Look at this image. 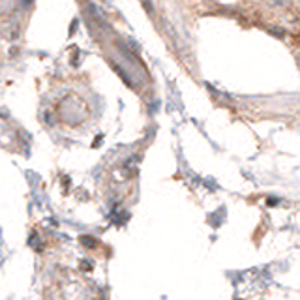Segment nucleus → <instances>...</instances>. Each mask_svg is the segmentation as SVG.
<instances>
[{"label":"nucleus","mask_w":300,"mask_h":300,"mask_svg":"<svg viewBox=\"0 0 300 300\" xmlns=\"http://www.w3.org/2000/svg\"><path fill=\"white\" fill-rule=\"evenodd\" d=\"M291 0H267V6L270 10H281L283 6H287Z\"/></svg>","instance_id":"nucleus-1"},{"label":"nucleus","mask_w":300,"mask_h":300,"mask_svg":"<svg viewBox=\"0 0 300 300\" xmlns=\"http://www.w3.org/2000/svg\"><path fill=\"white\" fill-rule=\"evenodd\" d=\"M81 242H83V244H87V246H96V240L87 238V236H83V238H81Z\"/></svg>","instance_id":"nucleus-2"},{"label":"nucleus","mask_w":300,"mask_h":300,"mask_svg":"<svg viewBox=\"0 0 300 300\" xmlns=\"http://www.w3.org/2000/svg\"><path fill=\"white\" fill-rule=\"evenodd\" d=\"M294 4H296V10H298V14H300V0H296Z\"/></svg>","instance_id":"nucleus-3"}]
</instances>
